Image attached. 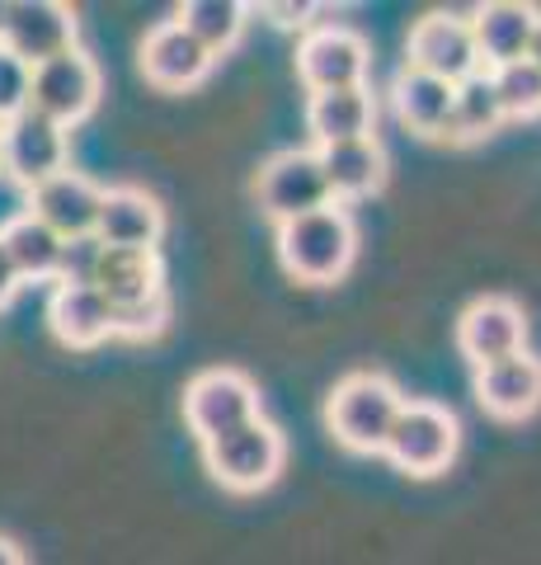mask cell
Instances as JSON below:
<instances>
[{"label": "cell", "instance_id": "obj_31", "mask_svg": "<svg viewBox=\"0 0 541 565\" xmlns=\"http://www.w3.org/2000/svg\"><path fill=\"white\" fill-rule=\"evenodd\" d=\"M20 274H14V264H10V255H6V245H0V307H10V297L20 292Z\"/></svg>", "mask_w": 541, "mask_h": 565}, {"label": "cell", "instance_id": "obj_10", "mask_svg": "<svg viewBox=\"0 0 541 565\" xmlns=\"http://www.w3.org/2000/svg\"><path fill=\"white\" fill-rule=\"evenodd\" d=\"M0 47L14 52L24 66H43L76 47V10L57 0H14L6 10Z\"/></svg>", "mask_w": 541, "mask_h": 565}, {"label": "cell", "instance_id": "obj_22", "mask_svg": "<svg viewBox=\"0 0 541 565\" xmlns=\"http://www.w3.org/2000/svg\"><path fill=\"white\" fill-rule=\"evenodd\" d=\"M452 90L457 85H447L439 76H424V71L405 66L396 76V114L405 128H414L419 137H443L447 128V114H452Z\"/></svg>", "mask_w": 541, "mask_h": 565}, {"label": "cell", "instance_id": "obj_3", "mask_svg": "<svg viewBox=\"0 0 541 565\" xmlns=\"http://www.w3.org/2000/svg\"><path fill=\"white\" fill-rule=\"evenodd\" d=\"M283 457H288L283 434H278L264 415L213 438V444H203V462L213 471V481L236 494H255V490L273 486L278 471H283Z\"/></svg>", "mask_w": 541, "mask_h": 565}, {"label": "cell", "instance_id": "obj_27", "mask_svg": "<svg viewBox=\"0 0 541 565\" xmlns=\"http://www.w3.org/2000/svg\"><path fill=\"white\" fill-rule=\"evenodd\" d=\"M170 321V297L155 292L147 302H132V307H118L113 311V334H123V340H155V334L165 330Z\"/></svg>", "mask_w": 541, "mask_h": 565}, {"label": "cell", "instance_id": "obj_21", "mask_svg": "<svg viewBox=\"0 0 541 565\" xmlns=\"http://www.w3.org/2000/svg\"><path fill=\"white\" fill-rule=\"evenodd\" d=\"M95 288L109 297L113 311L118 307H132V302H147V297L165 292L161 255H155V250H113V245H104Z\"/></svg>", "mask_w": 541, "mask_h": 565}, {"label": "cell", "instance_id": "obj_29", "mask_svg": "<svg viewBox=\"0 0 541 565\" xmlns=\"http://www.w3.org/2000/svg\"><path fill=\"white\" fill-rule=\"evenodd\" d=\"M29 81H33V66H24L14 52L0 47V122H10L14 114L29 109Z\"/></svg>", "mask_w": 541, "mask_h": 565}, {"label": "cell", "instance_id": "obj_5", "mask_svg": "<svg viewBox=\"0 0 541 565\" xmlns=\"http://www.w3.org/2000/svg\"><path fill=\"white\" fill-rule=\"evenodd\" d=\"M387 457L410 476H439L457 457V415L433 401H405L387 438Z\"/></svg>", "mask_w": 541, "mask_h": 565}, {"label": "cell", "instance_id": "obj_25", "mask_svg": "<svg viewBox=\"0 0 541 565\" xmlns=\"http://www.w3.org/2000/svg\"><path fill=\"white\" fill-rule=\"evenodd\" d=\"M246 14L250 10L236 6V0H188V6H180V14H174V24L184 33H194L198 47L217 62L226 47H236L240 29H246Z\"/></svg>", "mask_w": 541, "mask_h": 565}, {"label": "cell", "instance_id": "obj_24", "mask_svg": "<svg viewBox=\"0 0 541 565\" xmlns=\"http://www.w3.org/2000/svg\"><path fill=\"white\" fill-rule=\"evenodd\" d=\"M499 122H504V114H499L490 71H476V76H466L457 90H452V114H447L443 137L447 141H480V137H490Z\"/></svg>", "mask_w": 541, "mask_h": 565}, {"label": "cell", "instance_id": "obj_16", "mask_svg": "<svg viewBox=\"0 0 541 565\" xmlns=\"http://www.w3.org/2000/svg\"><path fill=\"white\" fill-rule=\"evenodd\" d=\"M207 71H213V57L198 47L194 33H184L174 20L155 24L142 39V76L151 85H161V90H188Z\"/></svg>", "mask_w": 541, "mask_h": 565}, {"label": "cell", "instance_id": "obj_14", "mask_svg": "<svg viewBox=\"0 0 541 565\" xmlns=\"http://www.w3.org/2000/svg\"><path fill=\"white\" fill-rule=\"evenodd\" d=\"M161 232H165V212L147 189H132V184L104 189L99 222H95V236L104 245H113V250H155Z\"/></svg>", "mask_w": 541, "mask_h": 565}, {"label": "cell", "instance_id": "obj_8", "mask_svg": "<svg viewBox=\"0 0 541 565\" xmlns=\"http://www.w3.org/2000/svg\"><path fill=\"white\" fill-rule=\"evenodd\" d=\"M259 193V207L269 212L278 226H288L306 212H321L329 207V184H325V170H321V156L316 151H278L273 161L259 170L255 180Z\"/></svg>", "mask_w": 541, "mask_h": 565}, {"label": "cell", "instance_id": "obj_23", "mask_svg": "<svg viewBox=\"0 0 541 565\" xmlns=\"http://www.w3.org/2000/svg\"><path fill=\"white\" fill-rule=\"evenodd\" d=\"M0 245H6V255L14 264V274L20 278H57V259H62V236L43 226L33 212H20V217L6 222V232H0Z\"/></svg>", "mask_w": 541, "mask_h": 565}, {"label": "cell", "instance_id": "obj_32", "mask_svg": "<svg viewBox=\"0 0 541 565\" xmlns=\"http://www.w3.org/2000/svg\"><path fill=\"white\" fill-rule=\"evenodd\" d=\"M0 565H24V556H20V546H14L10 537H0Z\"/></svg>", "mask_w": 541, "mask_h": 565}, {"label": "cell", "instance_id": "obj_4", "mask_svg": "<svg viewBox=\"0 0 541 565\" xmlns=\"http://www.w3.org/2000/svg\"><path fill=\"white\" fill-rule=\"evenodd\" d=\"M184 419L198 434V444L240 429V424L259 419V392L246 373L236 367H207L184 386Z\"/></svg>", "mask_w": 541, "mask_h": 565}, {"label": "cell", "instance_id": "obj_13", "mask_svg": "<svg viewBox=\"0 0 541 565\" xmlns=\"http://www.w3.org/2000/svg\"><path fill=\"white\" fill-rule=\"evenodd\" d=\"M99 203H104V189L76 170H62V174H52V180H43L39 189H29V212L43 226H52L62 241L95 236Z\"/></svg>", "mask_w": 541, "mask_h": 565}, {"label": "cell", "instance_id": "obj_2", "mask_svg": "<svg viewBox=\"0 0 541 565\" xmlns=\"http://www.w3.org/2000/svg\"><path fill=\"white\" fill-rule=\"evenodd\" d=\"M405 396L396 392L391 377L381 373H354L344 377L325 401V424L348 452H387V438L396 429V415Z\"/></svg>", "mask_w": 541, "mask_h": 565}, {"label": "cell", "instance_id": "obj_20", "mask_svg": "<svg viewBox=\"0 0 541 565\" xmlns=\"http://www.w3.org/2000/svg\"><path fill=\"white\" fill-rule=\"evenodd\" d=\"M47 321L57 330L62 344L72 349H95L113 334V307L99 288H72V282H57L47 307Z\"/></svg>", "mask_w": 541, "mask_h": 565}, {"label": "cell", "instance_id": "obj_12", "mask_svg": "<svg viewBox=\"0 0 541 565\" xmlns=\"http://www.w3.org/2000/svg\"><path fill=\"white\" fill-rule=\"evenodd\" d=\"M457 344L476 367L513 359V353H522V344H528V316H522V307L509 302V297H480V302H470L462 311Z\"/></svg>", "mask_w": 541, "mask_h": 565}, {"label": "cell", "instance_id": "obj_26", "mask_svg": "<svg viewBox=\"0 0 541 565\" xmlns=\"http://www.w3.org/2000/svg\"><path fill=\"white\" fill-rule=\"evenodd\" d=\"M490 81H495V99H499L504 118H537L541 114V66H532L528 57L490 71Z\"/></svg>", "mask_w": 541, "mask_h": 565}, {"label": "cell", "instance_id": "obj_1", "mask_svg": "<svg viewBox=\"0 0 541 565\" xmlns=\"http://www.w3.org/2000/svg\"><path fill=\"white\" fill-rule=\"evenodd\" d=\"M354 250L358 232L339 203L278 226V259L296 282H335L354 264Z\"/></svg>", "mask_w": 541, "mask_h": 565}, {"label": "cell", "instance_id": "obj_15", "mask_svg": "<svg viewBox=\"0 0 541 565\" xmlns=\"http://www.w3.org/2000/svg\"><path fill=\"white\" fill-rule=\"evenodd\" d=\"M476 401L485 405V415L495 419H528L541 405V359H532L528 349L513 359L485 363L476 367Z\"/></svg>", "mask_w": 541, "mask_h": 565}, {"label": "cell", "instance_id": "obj_6", "mask_svg": "<svg viewBox=\"0 0 541 565\" xmlns=\"http://www.w3.org/2000/svg\"><path fill=\"white\" fill-rule=\"evenodd\" d=\"M368 66L372 52L363 43V33L344 29V24H325L311 29L296 43V76L311 95H329V90H358L368 85Z\"/></svg>", "mask_w": 541, "mask_h": 565}, {"label": "cell", "instance_id": "obj_33", "mask_svg": "<svg viewBox=\"0 0 541 565\" xmlns=\"http://www.w3.org/2000/svg\"><path fill=\"white\" fill-rule=\"evenodd\" d=\"M528 62L541 66V20H537V33H532V47H528Z\"/></svg>", "mask_w": 541, "mask_h": 565}, {"label": "cell", "instance_id": "obj_17", "mask_svg": "<svg viewBox=\"0 0 541 565\" xmlns=\"http://www.w3.org/2000/svg\"><path fill=\"white\" fill-rule=\"evenodd\" d=\"M532 6H513V0H495V6H480L470 14V39H476L480 52V66L485 71H499L509 62H522L532 47Z\"/></svg>", "mask_w": 541, "mask_h": 565}, {"label": "cell", "instance_id": "obj_28", "mask_svg": "<svg viewBox=\"0 0 541 565\" xmlns=\"http://www.w3.org/2000/svg\"><path fill=\"white\" fill-rule=\"evenodd\" d=\"M99 259H104V241H99V236H76V241H62L57 282H72V288H95Z\"/></svg>", "mask_w": 541, "mask_h": 565}, {"label": "cell", "instance_id": "obj_19", "mask_svg": "<svg viewBox=\"0 0 541 565\" xmlns=\"http://www.w3.org/2000/svg\"><path fill=\"white\" fill-rule=\"evenodd\" d=\"M329 199H368L387 184V151H381L377 137L363 141H339V147H316Z\"/></svg>", "mask_w": 541, "mask_h": 565}, {"label": "cell", "instance_id": "obj_18", "mask_svg": "<svg viewBox=\"0 0 541 565\" xmlns=\"http://www.w3.org/2000/svg\"><path fill=\"white\" fill-rule=\"evenodd\" d=\"M306 128L316 137V147H339V141H363L377 128V99L368 85L358 90H329L311 95L306 104Z\"/></svg>", "mask_w": 541, "mask_h": 565}, {"label": "cell", "instance_id": "obj_11", "mask_svg": "<svg viewBox=\"0 0 541 565\" xmlns=\"http://www.w3.org/2000/svg\"><path fill=\"white\" fill-rule=\"evenodd\" d=\"M410 66L424 71V76H439L447 85H462L466 76H476L480 52L476 39H470V20H457V14H424L410 29Z\"/></svg>", "mask_w": 541, "mask_h": 565}, {"label": "cell", "instance_id": "obj_34", "mask_svg": "<svg viewBox=\"0 0 541 565\" xmlns=\"http://www.w3.org/2000/svg\"><path fill=\"white\" fill-rule=\"evenodd\" d=\"M6 10H10V6H0V33H6Z\"/></svg>", "mask_w": 541, "mask_h": 565}, {"label": "cell", "instance_id": "obj_7", "mask_svg": "<svg viewBox=\"0 0 541 565\" xmlns=\"http://www.w3.org/2000/svg\"><path fill=\"white\" fill-rule=\"evenodd\" d=\"M66 156H72V141H66L62 122H52L33 109L0 122V170L10 180H20L24 189H39L52 174H62Z\"/></svg>", "mask_w": 541, "mask_h": 565}, {"label": "cell", "instance_id": "obj_9", "mask_svg": "<svg viewBox=\"0 0 541 565\" xmlns=\"http://www.w3.org/2000/svg\"><path fill=\"white\" fill-rule=\"evenodd\" d=\"M99 85H104L99 66L85 57L80 47H72V52H62V57L33 66L29 109L52 118V122H62V128H72V122H80L99 104Z\"/></svg>", "mask_w": 541, "mask_h": 565}, {"label": "cell", "instance_id": "obj_30", "mask_svg": "<svg viewBox=\"0 0 541 565\" xmlns=\"http://www.w3.org/2000/svg\"><path fill=\"white\" fill-rule=\"evenodd\" d=\"M259 14H264V20H273L278 29H302V24H311L316 6H292V0H264V6H259Z\"/></svg>", "mask_w": 541, "mask_h": 565}]
</instances>
